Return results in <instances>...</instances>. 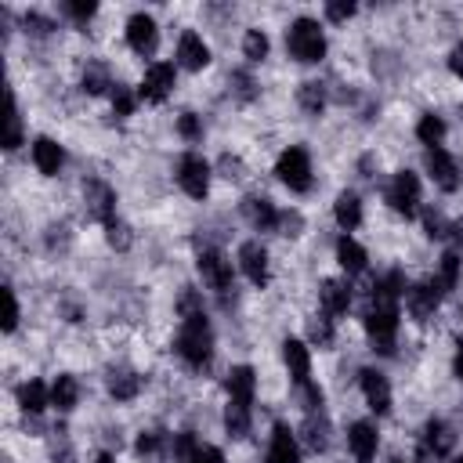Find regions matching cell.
I'll return each mask as SVG.
<instances>
[{
	"label": "cell",
	"instance_id": "obj_38",
	"mask_svg": "<svg viewBox=\"0 0 463 463\" xmlns=\"http://www.w3.org/2000/svg\"><path fill=\"white\" fill-rule=\"evenodd\" d=\"M459 224H463V195H459Z\"/></svg>",
	"mask_w": 463,
	"mask_h": 463
},
{
	"label": "cell",
	"instance_id": "obj_5",
	"mask_svg": "<svg viewBox=\"0 0 463 463\" xmlns=\"http://www.w3.org/2000/svg\"><path fill=\"white\" fill-rule=\"evenodd\" d=\"M166 177H170V188L192 206L213 203V192L221 184L213 170V152L206 148H177L166 163Z\"/></svg>",
	"mask_w": 463,
	"mask_h": 463
},
{
	"label": "cell",
	"instance_id": "obj_6",
	"mask_svg": "<svg viewBox=\"0 0 463 463\" xmlns=\"http://www.w3.org/2000/svg\"><path fill=\"white\" fill-rule=\"evenodd\" d=\"M119 47L127 58L141 65L156 61V58H166V47H170V29L166 22L152 11V7H130L123 18H119Z\"/></svg>",
	"mask_w": 463,
	"mask_h": 463
},
{
	"label": "cell",
	"instance_id": "obj_2",
	"mask_svg": "<svg viewBox=\"0 0 463 463\" xmlns=\"http://www.w3.org/2000/svg\"><path fill=\"white\" fill-rule=\"evenodd\" d=\"M279 54L300 76L322 72L333 58V29L318 18V11H293L279 25Z\"/></svg>",
	"mask_w": 463,
	"mask_h": 463
},
{
	"label": "cell",
	"instance_id": "obj_26",
	"mask_svg": "<svg viewBox=\"0 0 463 463\" xmlns=\"http://www.w3.org/2000/svg\"><path fill=\"white\" fill-rule=\"evenodd\" d=\"M289 101H293V112L307 123H318L326 119L336 105H333V80L326 72H307V76H297L293 80V90H289Z\"/></svg>",
	"mask_w": 463,
	"mask_h": 463
},
{
	"label": "cell",
	"instance_id": "obj_27",
	"mask_svg": "<svg viewBox=\"0 0 463 463\" xmlns=\"http://www.w3.org/2000/svg\"><path fill=\"white\" fill-rule=\"evenodd\" d=\"M51 383V416L54 420H72L87 409V380L76 369H54L47 376Z\"/></svg>",
	"mask_w": 463,
	"mask_h": 463
},
{
	"label": "cell",
	"instance_id": "obj_12",
	"mask_svg": "<svg viewBox=\"0 0 463 463\" xmlns=\"http://www.w3.org/2000/svg\"><path fill=\"white\" fill-rule=\"evenodd\" d=\"M232 257H235V271L242 289L250 293H268L275 289L279 279V260H275V246L260 235H239L232 242Z\"/></svg>",
	"mask_w": 463,
	"mask_h": 463
},
{
	"label": "cell",
	"instance_id": "obj_19",
	"mask_svg": "<svg viewBox=\"0 0 463 463\" xmlns=\"http://www.w3.org/2000/svg\"><path fill=\"white\" fill-rule=\"evenodd\" d=\"M7 398H11L14 416L25 423V430H29V427H36V430H43V434L51 430L47 420H54V416H51V383H47V376H40V373L18 376V380L11 383V391H7Z\"/></svg>",
	"mask_w": 463,
	"mask_h": 463
},
{
	"label": "cell",
	"instance_id": "obj_32",
	"mask_svg": "<svg viewBox=\"0 0 463 463\" xmlns=\"http://www.w3.org/2000/svg\"><path fill=\"white\" fill-rule=\"evenodd\" d=\"M318 11V18L336 33V29H351L365 11H362V4H354V0H326V4H318L315 7Z\"/></svg>",
	"mask_w": 463,
	"mask_h": 463
},
{
	"label": "cell",
	"instance_id": "obj_17",
	"mask_svg": "<svg viewBox=\"0 0 463 463\" xmlns=\"http://www.w3.org/2000/svg\"><path fill=\"white\" fill-rule=\"evenodd\" d=\"M358 304H362V286L351 282L347 275L340 271H326L315 279V289H311V307L322 311L326 318L340 322V326H351L354 315H358Z\"/></svg>",
	"mask_w": 463,
	"mask_h": 463
},
{
	"label": "cell",
	"instance_id": "obj_10",
	"mask_svg": "<svg viewBox=\"0 0 463 463\" xmlns=\"http://www.w3.org/2000/svg\"><path fill=\"white\" fill-rule=\"evenodd\" d=\"M166 58L181 69L184 80H195V76H206V72L217 69V43H213L210 29H203L195 22H184V25L170 29Z\"/></svg>",
	"mask_w": 463,
	"mask_h": 463
},
{
	"label": "cell",
	"instance_id": "obj_24",
	"mask_svg": "<svg viewBox=\"0 0 463 463\" xmlns=\"http://www.w3.org/2000/svg\"><path fill=\"white\" fill-rule=\"evenodd\" d=\"M329 260H333V271L347 275L358 286L376 271V257H373L369 242L362 235H347V232L329 235Z\"/></svg>",
	"mask_w": 463,
	"mask_h": 463
},
{
	"label": "cell",
	"instance_id": "obj_7",
	"mask_svg": "<svg viewBox=\"0 0 463 463\" xmlns=\"http://www.w3.org/2000/svg\"><path fill=\"white\" fill-rule=\"evenodd\" d=\"M286 213H289V203L282 195L260 188V184H253V188L235 195V221L246 228V235H260L268 242H279Z\"/></svg>",
	"mask_w": 463,
	"mask_h": 463
},
{
	"label": "cell",
	"instance_id": "obj_33",
	"mask_svg": "<svg viewBox=\"0 0 463 463\" xmlns=\"http://www.w3.org/2000/svg\"><path fill=\"white\" fill-rule=\"evenodd\" d=\"M25 315H29V307H25V300H22V289H18L14 282H7V286H4V336H7V340L18 336V329L25 326Z\"/></svg>",
	"mask_w": 463,
	"mask_h": 463
},
{
	"label": "cell",
	"instance_id": "obj_11",
	"mask_svg": "<svg viewBox=\"0 0 463 463\" xmlns=\"http://www.w3.org/2000/svg\"><path fill=\"white\" fill-rule=\"evenodd\" d=\"M279 369L286 376V391H289V402L311 394L322 387V376H318V354L311 351V344L289 329L279 336Z\"/></svg>",
	"mask_w": 463,
	"mask_h": 463
},
{
	"label": "cell",
	"instance_id": "obj_29",
	"mask_svg": "<svg viewBox=\"0 0 463 463\" xmlns=\"http://www.w3.org/2000/svg\"><path fill=\"white\" fill-rule=\"evenodd\" d=\"M409 137L416 141V152H427V148H445L452 145L456 137V127H452V116L438 105H427L412 116V127H409Z\"/></svg>",
	"mask_w": 463,
	"mask_h": 463
},
{
	"label": "cell",
	"instance_id": "obj_23",
	"mask_svg": "<svg viewBox=\"0 0 463 463\" xmlns=\"http://www.w3.org/2000/svg\"><path fill=\"white\" fill-rule=\"evenodd\" d=\"M326 217L333 232H347V235H362V228H369V192L344 181L333 188L329 203H326Z\"/></svg>",
	"mask_w": 463,
	"mask_h": 463
},
{
	"label": "cell",
	"instance_id": "obj_30",
	"mask_svg": "<svg viewBox=\"0 0 463 463\" xmlns=\"http://www.w3.org/2000/svg\"><path fill=\"white\" fill-rule=\"evenodd\" d=\"M170 137L177 141V148H206L210 141V112L199 105H174L170 109Z\"/></svg>",
	"mask_w": 463,
	"mask_h": 463
},
{
	"label": "cell",
	"instance_id": "obj_34",
	"mask_svg": "<svg viewBox=\"0 0 463 463\" xmlns=\"http://www.w3.org/2000/svg\"><path fill=\"white\" fill-rule=\"evenodd\" d=\"M441 69H445V76H449L456 87H463V33L449 40V47H445V54H441Z\"/></svg>",
	"mask_w": 463,
	"mask_h": 463
},
{
	"label": "cell",
	"instance_id": "obj_16",
	"mask_svg": "<svg viewBox=\"0 0 463 463\" xmlns=\"http://www.w3.org/2000/svg\"><path fill=\"white\" fill-rule=\"evenodd\" d=\"M130 80H134V90H137V101H141L145 112L170 109L177 101V94H181V83H184L181 69L170 58H156V61L141 65Z\"/></svg>",
	"mask_w": 463,
	"mask_h": 463
},
{
	"label": "cell",
	"instance_id": "obj_14",
	"mask_svg": "<svg viewBox=\"0 0 463 463\" xmlns=\"http://www.w3.org/2000/svg\"><path fill=\"white\" fill-rule=\"evenodd\" d=\"M463 445V430L452 416L445 412H427L416 427H412V445L409 452L420 463H449L456 456V449Z\"/></svg>",
	"mask_w": 463,
	"mask_h": 463
},
{
	"label": "cell",
	"instance_id": "obj_28",
	"mask_svg": "<svg viewBox=\"0 0 463 463\" xmlns=\"http://www.w3.org/2000/svg\"><path fill=\"white\" fill-rule=\"evenodd\" d=\"M221 90H224V101L232 109H257L264 101V72L257 69H246V65H228L221 72Z\"/></svg>",
	"mask_w": 463,
	"mask_h": 463
},
{
	"label": "cell",
	"instance_id": "obj_21",
	"mask_svg": "<svg viewBox=\"0 0 463 463\" xmlns=\"http://www.w3.org/2000/svg\"><path fill=\"white\" fill-rule=\"evenodd\" d=\"M257 463H311L289 416H268L257 438Z\"/></svg>",
	"mask_w": 463,
	"mask_h": 463
},
{
	"label": "cell",
	"instance_id": "obj_31",
	"mask_svg": "<svg viewBox=\"0 0 463 463\" xmlns=\"http://www.w3.org/2000/svg\"><path fill=\"white\" fill-rule=\"evenodd\" d=\"M29 112H25V105H22V94H18V87L11 83L7 87V127H4V152L7 156H25V148H29Z\"/></svg>",
	"mask_w": 463,
	"mask_h": 463
},
{
	"label": "cell",
	"instance_id": "obj_22",
	"mask_svg": "<svg viewBox=\"0 0 463 463\" xmlns=\"http://www.w3.org/2000/svg\"><path fill=\"white\" fill-rule=\"evenodd\" d=\"M25 166L40 181H61L72 170V148L65 145V137L51 134V130H36L25 148Z\"/></svg>",
	"mask_w": 463,
	"mask_h": 463
},
{
	"label": "cell",
	"instance_id": "obj_35",
	"mask_svg": "<svg viewBox=\"0 0 463 463\" xmlns=\"http://www.w3.org/2000/svg\"><path fill=\"white\" fill-rule=\"evenodd\" d=\"M449 376L456 387H463V336L459 333L452 336V347H449Z\"/></svg>",
	"mask_w": 463,
	"mask_h": 463
},
{
	"label": "cell",
	"instance_id": "obj_25",
	"mask_svg": "<svg viewBox=\"0 0 463 463\" xmlns=\"http://www.w3.org/2000/svg\"><path fill=\"white\" fill-rule=\"evenodd\" d=\"M235 61L246 69L264 72L271 65V58L279 54V33L268 22H242L235 29Z\"/></svg>",
	"mask_w": 463,
	"mask_h": 463
},
{
	"label": "cell",
	"instance_id": "obj_36",
	"mask_svg": "<svg viewBox=\"0 0 463 463\" xmlns=\"http://www.w3.org/2000/svg\"><path fill=\"white\" fill-rule=\"evenodd\" d=\"M87 463H123V452H119V449H105V445H98V449L87 456Z\"/></svg>",
	"mask_w": 463,
	"mask_h": 463
},
{
	"label": "cell",
	"instance_id": "obj_4",
	"mask_svg": "<svg viewBox=\"0 0 463 463\" xmlns=\"http://www.w3.org/2000/svg\"><path fill=\"white\" fill-rule=\"evenodd\" d=\"M376 199H380L383 213L394 217L398 224H416L430 203V188H427L423 174L416 170V163H402V166L387 170V177L376 188Z\"/></svg>",
	"mask_w": 463,
	"mask_h": 463
},
{
	"label": "cell",
	"instance_id": "obj_20",
	"mask_svg": "<svg viewBox=\"0 0 463 463\" xmlns=\"http://www.w3.org/2000/svg\"><path fill=\"white\" fill-rule=\"evenodd\" d=\"M174 441H177V423L145 420L127 434L123 456L134 463H174Z\"/></svg>",
	"mask_w": 463,
	"mask_h": 463
},
{
	"label": "cell",
	"instance_id": "obj_9",
	"mask_svg": "<svg viewBox=\"0 0 463 463\" xmlns=\"http://www.w3.org/2000/svg\"><path fill=\"white\" fill-rule=\"evenodd\" d=\"M351 391H354L362 412H369V416H376L383 423L394 420V412H398V383H394V376H391V369L383 362H373V358L358 362L351 369Z\"/></svg>",
	"mask_w": 463,
	"mask_h": 463
},
{
	"label": "cell",
	"instance_id": "obj_13",
	"mask_svg": "<svg viewBox=\"0 0 463 463\" xmlns=\"http://www.w3.org/2000/svg\"><path fill=\"white\" fill-rule=\"evenodd\" d=\"M76 210L94 232H101L105 224L123 217V195L109 174H87L83 170L76 177Z\"/></svg>",
	"mask_w": 463,
	"mask_h": 463
},
{
	"label": "cell",
	"instance_id": "obj_1",
	"mask_svg": "<svg viewBox=\"0 0 463 463\" xmlns=\"http://www.w3.org/2000/svg\"><path fill=\"white\" fill-rule=\"evenodd\" d=\"M188 268H192V282L210 297L213 311H239L242 304V282L235 271V257L224 235H203L192 242L188 253Z\"/></svg>",
	"mask_w": 463,
	"mask_h": 463
},
{
	"label": "cell",
	"instance_id": "obj_37",
	"mask_svg": "<svg viewBox=\"0 0 463 463\" xmlns=\"http://www.w3.org/2000/svg\"><path fill=\"white\" fill-rule=\"evenodd\" d=\"M449 463H463V445H459V449H456V456H452V459H449Z\"/></svg>",
	"mask_w": 463,
	"mask_h": 463
},
{
	"label": "cell",
	"instance_id": "obj_18",
	"mask_svg": "<svg viewBox=\"0 0 463 463\" xmlns=\"http://www.w3.org/2000/svg\"><path fill=\"white\" fill-rule=\"evenodd\" d=\"M416 170L423 174L427 188H430L441 203L463 195V152H459L456 145L420 152V156H416Z\"/></svg>",
	"mask_w": 463,
	"mask_h": 463
},
{
	"label": "cell",
	"instance_id": "obj_8",
	"mask_svg": "<svg viewBox=\"0 0 463 463\" xmlns=\"http://www.w3.org/2000/svg\"><path fill=\"white\" fill-rule=\"evenodd\" d=\"M98 391L112 409H137L152 391V373L134 358H109L98 373Z\"/></svg>",
	"mask_w": 463,
	"mask_h": 463
},
{
	"label": "cell",
	"instance_id": "obj_15",
	"mask_svg": "<svg viewBox=\"0 0 463 463\" xmlns=\"http://www.w3.org/2000/svg\"><path fill=\"white\" fill-rule=\"evenodd\" d=\"M340 456L344 463H383L387 456V430L383 420L369 412H354L340 420Z\"/></svg>",
	"mask_w": 463,
	"mask_h": 463
},
{
	"label": "cell",
	"instance_id": "obj_3",
	"mask_svg": "<svg viewBox=\"0 0 463 463\" xmlns=\"http://www.w3.org/2000/svg\"><path fill=\"white\" fill-rule=\"evenodd\" d=\"M318 156L315 148L304 141V137H289L282 141L275 152H271V163H268V177L275 184V192L286 199V203H297L304 206L307 199H315L318 192Z\"/></svg>",
	"mask_w": 463,
	"mask_h": 463
}]
</instances>
